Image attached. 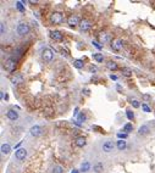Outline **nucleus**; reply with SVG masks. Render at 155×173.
<instances>
[{
    "instance_id": "nucleus-1",
    "label": "nucleus",
    "mask_w": 155,
    "mask_h": 173,
    "mask_svg": "<svg viewBox=\"0 0 155 173\" xmlns=\"http://www.w3.org/2000/svg\"><path fill=\"white\" fill-rule=\"evenodd\" d=\"M50 20H51V22L54 25H61L63 22V20H65V17H63V15L61 12H54V13H51Z\"/></svg>"
},
{
    "instance_id": "nucleus-2",
    "label": "nucleus",
    "mask_w": 155,
    "mask_h": 173,
    "mask_svg": "<svg viewBox=\"0 0 155 173\" xmlns=\"http://www.w3.org/2000/svg\"><path fill=\"white\" fill-rule=\"evenodd\" d=\"M17 34L19 35H26L29 33V26L27 23H20L17 26Z\"/></svg>"
},
{
    "instance_id": "nucleus-3",
    "label": "nucleus",
    "mask_w": 155,
    "mask_h": 173,
    "mask_svg": "<svg viewBox=\"0 0 155 173\" xmlns=\"http://www.w3.org/2000/svg\"><path fill=\"white\" fill-rule=\"evenodd\" d=\"M4 68L7 71V72H13L16 68V60H13V59H9L6 60L5 65H4Z\"/></svg>"
},
{
    "instance_id": "nucleus-4",
    "label": "nucleus",
    "mask_w": 155,
    "mask_h": 173,
    "mask_svg": "<svg viewBox=\"0 0 155 173\" xmlns=\"http://www.w3.org/2000/svg\"><path fill=\"white\" fill-rule=\"evenodd\" d=\"M42 57L45 62H50L54 59V53L50 49H44L42 53Z\"/></svg>"
},
{
    "instance_id": "nucleus-5",
    "label": "nucleus",
    "mask_w": 155,
    "mask_h": 173,
    "mask_svg": "<svg viewBox=\"0 0 155 173\" xmlns=\"http://www.w3.org/2000/svg\"><path fill=\"white\" fill-rule=\"evenodd\" d=\"M124 48V42L121 39H115L111 42V49L115 50V51H120Z\"/></svg>"
},
{
    "instance_id": "nucleus-6",
    "label": "nucleus",
    "mask_w": 155,
    "mask_h": 173,
    "mask_svg": "<svg viewBox=\"0 0 155 173\" xmlns=\"http://www.w3.org/2000/svg\"><path fill=\"white\" fill-rule=\"evenodd\" d=\"M80 19L77 17L76 15H71L70 17L67 19V25L70 27H76V26H80Z\"/></svg>"
},
{
    "instance_id": "nucleus-7",
    "label": "nucleus",
    "mask_w": 155,
    "mask_h": 173,
    "mask_svg": "<svg viewBox=\"0 0 155 173\" xmlns=\"http://www.w3.org/2000/svg\"><path fill=\"white\" fill-rule=\"evenodd\" d=\"M99 40L102 43H109V42H112L111 40V34L110 33H106V32H102L99 34Z\"/></svg>"
},
{
    "instance_id": "nucleus-8",
    "label": "nucleus",
    "mask_w": 155,
    "mask_h": 173,
    "mask_svg": "<svg viewBox=\"0 0 155 173\" xmlns=\"http://www.w3.org/2000/svg\"><path fill=\"white\" fill-rule=\"evenodd\" d=\"M10 81H11L12 84H20V83H23L25 77L22 76L21 73H17V75H15V76H12L11 78H10Z\"/></svg>"
},
{
    "instance_id": "nucleus-9",
    "label": "nucleus",
    "mask_w": 155,
    "mask_h": 173,
    "mask_svg": "<svg viewBox=\"0 0 155 173\" xmlns=\"http://www.w3.org/2000/svg\"><path fill=\"white\" fill-rule=\"evenodd\" d=\"M50 37H51V39L56 40V42H61L63 39V34L59 31H53V32H50Z\"/></svg>"
},
{
    "instance_id": "nucleus-10",
    "label": "nucleus",
    "mask_w": 155,
    "mask_h": 173,
    "mask_svg": "<svg viewBox=\"0 0 155 173\" xmlns=\"http://www.w3.org/2000/svg\"><path fill=\"white\" fill-rule=\"evenodd\" d=\"M90 27H92V22H90L89 20H82L81 21V23H80V29L81 31L86 32V31H88Z\"/></svg>"
},
{
    "instance_id": "nucleus-11",
    "label": "nucleus",
    "mask_w": 155,
    "mask_h": 173,
    "mask_svg": "<svg viewBox=\"0 0 155 173\" xmlns=\"http://www.w3.org/2000/svg\"><path fill=\"white\" fill-rule=\"evenodd\" d=\"M31 135H33V136H39V135H42L43 133V129H42V127H39V126H33L31 128Z\"/></svg>"
},
{
    "instance_id": "nucleus-12",
    "label": "nucleus",
    "mask_w": 155,
    "mask_h": 173,
    "mask_svg": "<svg viewBox=\"0 0 155 173\" xmlns=\"http://www.w3.org/2000/svg\"><path fill=\"white\" fill-rule=\"evenodd\" d=\"M15 156H16L17 160H25V157L27 156V150H26V149H19V150H16Z\"/></svg>"
},
{
    "instance_id": "nucleus-13",
    "label": "nucleus",
    "mask_w": 155,
    "mask_h": 173,
    "mask_svg": "<svg viewBox=\"0 0 155 173\" xmlns=\"http://www.w3.org/2000/svg\"><path fill=\"white\" fill-rule=\"evenodd\" d=\"M114 150V143L110 142V140H108V142H105L103 144V151L105 152H111Z\"/></svg>"
},
{
    "instance_id": "nucleus-14",
    "label": "nucleus",
    "mask_w": 155,
    "mask_h": 173,
    "mask_svg": "<svg viewBox=\"0 0 155 173\" xmlns=\"http://www.w3.org/2000/svg\"><path fill=\"white\" fill-rule=\"evenodd\" d=\"M6 117L11 121H16L17 118H19V112L15 111V110H9L6 112Z\"/></svg>"
},
{
    "instance_id": "nucleus-15",
    "label": "nucleus",
    "mask_w": 155,
    "mask_h": 173,
    "mask_svg": "<svg viewBox=\"0 0 155 173\" xmlns=\"http://www.w3.org/2000/svg\"><path fill=\"white\" fill-rule=\"evenodd\" d=\"M75 144H76V146H78V148H83L84 145L87 144V142H86L84 136H78V138H76Z\"/></svg>"
},
{
    "instance_id": "nucleus-16",
    "label": "nucleus",
    "mask_w": 155,
    "mask_h": 173,
    "mask_svg": "<svg viewBox=\"0 0 155 173\" xmlns=\"http://www.w3.org/2000/svg\"><path fill=\"white\" fill-rule=\"evenodd\" d=\"M149 132H150V128H149V127H148L147 124H143V126L139 127L138 134H139V135H147V134H149Z\"/></svg>"
},
{
    "instance_id": "nucleus-17",
    "label": "nucleus",
    "mask_w": 155,
    "mask_h": 173,
    "mask_svg": "<svg viewBox=\"0 0 155 173\" xmlns=\"http://www.w3.org/2000/svg\"><path fill=\"white\" fill-rule=\"evenodd\" d=\"M10 150H11V146H10V145H9L7 143H5V144L1 145V154L7 155L9 152H10Z\"/></svg>"
},
{
    "instance_id": "nucleus-18",
    "label": "nucleus",
    "mask_w": 155,
    "mask_h": 173,
    "mask_svg": "<svg viewBox=\"0 0 155 173\" xmlns=\"http://www.w3.org/2000/svg\"><path fill=\"white\" fill-rule=\"evenodd\" d=\"M106 67L109 68V70H112V71H116L117 68H118L117 63H116L115 61H109V62L106 63Z\"/></svg>"
},
{
    "instance_id": "nucleus-19",
    "label": "nucleus",
    "mask_w": 155,
    "mask_h": 173,
    "mask_svg": "<svg viewBox=\"0 0 155 173\" xmlns=\"http://www.w3.org/2000/svg\"><path fill=\"white\" fill-rule=\"evenodd\" d=\"M90 170V163L89 162H87V161H86V162H83V163H82V165H81V171L82 172H88Z\"/></svg>"
},
{
    "instance_id": "nucleus-20",
    "label": "nucleus",
    "mask_w": 155,
    "mask_h": 173,
    "mask_svg": "<svg viewBox=\"0 0 155 173\" xmlns=\"http://www.w3.org/2000/svg\"><path fill=\"white\" fill-rule=\"evenodd\" d=\"M117 149L120 150V151H122V150L126 149V142H125V140H122V139L117 140Z\"/></svg>"
},
{
    "instance_id": "nucleus-21",
    "label": "nucleus",
    "mask_w": 155,
    "mask_h": 173,
    "mask_svg": "<svg viewBox=\"0 0 155 173\" xmlns=\"http://www.w3.org/2000/svg\"><path fill=\"white\" fill-rule=\"evenodd\" d=\"M93 59L97 62H103L104 61V56H103V54H99V53H95L93 54Z\"/></svg>"
},
{
    "instance_id": "nucleus-22",
    "label": "nucleus",
    "mask_w": 155,
    "mask_h": 173,
    "mask_svg": "<svg viewBox=\"0 0 155 173\" xmlns=\"http://www.w3.org/2000/svg\"><path fill=\"white\" fill-rule=\"evenodd\" d=\"M93 171H94L95 173H100V172L103 171V163H100V162L95 163V165L93 166Z\"/></svg>"
},
{
    "instance_id": "nucleus-23",
    "label": "nucleus",
    "mask_w": 155,
    "mask_h": 173,
    "mask_svg": "<svg viewBox=\"0 0 155 173\" xmlns=\"http://www.w3.org/2000/svg\"><path fill=\"white\" fill-rule=\"evenodd\" d=\"M121 73L124 76H126V77H130V76H132V71L130 70V68H127V67H122L121 68Z\"/></svg>"
},
{
    "instance_id": "nucleus-24",
    "label": "nucleus",
    "mask_w": 155,
    "mask_h": 173,
    "mask_svg": "<svg viewBox=\"0 0 155 173\" xmlns=\"http://www.w3.org/2000/svg\"><path fill=\"white\" fill-rule=\"evenodd\" d=\"M65 171H63V168L61 167V166H59V165H55L53 167V171H51V173H63Z\"/></svg>"
},
{
    "instance_id": "nucleus-25",
    "label": "nucleus",
    "mask_w": 155,
    "mask_h": 173,
    "mask_svg": "<svg viewBox=\"0 0 155 173\" xmlns=\"http://www.w3.org/2000/svg\"><path fill=\"white\" fill-rule=\"evenodd\" d=\"M73 66L76 67V68H83V66H84V63H83V61L82 60H75L73 61Z\"/></svg>"
},
{
    "instance_id": "nucleus-26",
    "label": "nucleus",
    "mask_w": 155,
    "mask_h": 173,
    "mask_svg": "<svg viewBox=\"0 0 155 173\" xmlns=\"http://www.w3.org/2000/svg\"><path fill=\"white\" fill-rule=\"evenodd\" d=\"M132 129H133V127H132L131 123H127V124H125V127H124V132H126V133L132 132Z\"/></svg>"
},
{
    "instance_id": "nucleus-27",
    "label": "nucleus",
    "mask_w": 155,
    "mask_h": 173,
    "mask_svg": "<svg viewBox=\"0 0 155 173\" xmlns=\"http://www.w3.org/2000/svg\"><path fill=\"white\" fill-rule=\"evenodd\" d=\"M86 121V116L83 115V113H80L78 117H77V122H80V123H82V122Z\"/></svg>"
},
{
    "instance_id": "nucleus-28",
    "label": "nucleus",
    "mask_w": 155,
    "mask_h": 173,
    "mask_svg": "<svg viewBox=\"0 0 155 173\" xmlns=\"http://www.w3.org/2000/svg\"><path fill=\"white\" fill-rule=\"evenodd\" d=\"M126 115H127V118H128L130 121H132V120L134 118V113L132 112V111H127V112H126Z\"/></svg>"
},
{
    "instance_id": "nucleus-29",
    "label": "nucleus",
    "mask_w": 155,
    "mask_h": 173,
    "mask_svg": "<svg viewBox=\"0 0 155 173\" xmlns=\"http://www.w3.org/2000/svg\"><path fill=\"white\" fill-rule=\"evenodd\" d=\"M16 6H17V9H19L20 11H25V6L22 5V3H20V1H17L16 3Z\"/></svg>"
},
{
    "instance_id": "nucleus-30",
    "label": "nucleus",
    "mask_w": 155,
    "mask_h": 173,
    "mask_svg": "<svg viewBox=\"0 0 155 173\" xmlns=\"http://www.w3.org/2000/svg\"><path fill=\"white\" fill-rule=\"evenodd\" d=\"M142 108L144 110V112H150V108H149V106L147 105V104H142Z\"/></svg>"
},
{
    "instance_id": "nucleus-31",
    "label": "nucleus",
    "mask_w": 155,
    "mask_h": 173,
    "mask_svg": "<svg viewBox=\"0 0 155 173\" xmlns=\"http://www.w3.org/2000/svg\"><path fill=\"white\" fill-rule=\"evenodd\" d=\"M132 106H133L134 108H138L140 105H139V101H137V100H133V101H132Z\"/></svg>"
},
{
    "instance_id": "nucleus-32",
    "label": "nucleus",
    "mask_w": 155,
    "mask_h": 173,
    "mask_svg": "<svg viewBox=\"0 0 155 173\" xmlns=\"http://www.w3.org/2000/svg\"><path fill=\"white\" fill-rule=\"evenodd\" d=\"M117 136L118 138H122V139H126L127 138V133H117Z\"/></svg>"
},
{
    "instance_id": "nucleus-33",
    "label": "nucleus",
    "mask_w": 155,
    "mask_h": 173,
    "mask_svg": "<svg viewBox=\"0 0 155 173\" xmlns=\"http://www.w3.org/2000/svg\"><path fill=\"white\" fill-rule=\"evenodd\" d=\"M97 70H98V68H97V66H89V71L90 72H93V73H94V72H97Z\"/></svg>"
},
{
    "instance_id": "nucleus-34",
    "label": "nucleus",
    "mask_w": 155,
    "mask_h": 173,
    "mask_svg": "<svg viewBox=\"0 0 155 173\" xmlns=\"http://www.w3.org/2000/svg\"><path fill=\"white\" fill-rule=\"evenodd\" d=\"M92 44H93V45H94V47H95V48H97V49H99V50H100V49H102V48H103V47H102V45H100L99 43H97V42H93Z\"/></svg>"
},
{
    "instance_id": "nucleus-35",
    "label": "nucleus",
    "mask_w": 155,
    "mask_h": 173,
    "mask_svg": "<svg viewBox=\"0 0 155 173\" xmlns=\"http://www.w3.org/2000/svg\"><path fill=\"white\" fill-rule=\"evenodd\" d=\"M0 33H1V34L5 33V27H4V23L0 25Z\"/></svg>"
},
{
    "instance_id": "nucleus-36",
    "label": "nucleus",
    "mask_w": 155,
    "mask_h": 173,
    "mask_svg": "<svg viewBox=\"0 0 155 173\" xmlns=\"http://www.w3.org/2000/svg\"><path fill=\"white\" fill-rule=\"evenodd\" d=\"M21 53H22V49H21V48H17V49L15 50V54H17L19 56H21V55H22Z\"/></svg>"
},
{
    "instance_id": "nucleus-37",
    "label": "nucleus",
    "mask_w": 155,
    "mask_h": 173,
    "mask_svg": "<svg viewBox=\"0 0 155 173\" xmlns=\"http://www.w3.org/2000/svg\"><path fill=\"white\" fill-rule=\"evenodd\" d=\"M110 78L114 79V81H116V79H117V76H115V75H110Z\"/></svg>"
},
{
    "instance_id": "nucleus-38",
    "label": "nucleus",
    "mask_w": 155,
    "mask_h": 173,
    "mask_svg": "<svg viewBox=\"0 0 155 173\" xmlns=\"http://www.w3.org/2000/svg\"><path fill=\"white\" fill-rule=\"evenodd\" d=\"M71 173H78V171H77V170H73V171H72Z\"/></svg>"
}]
</instances>
